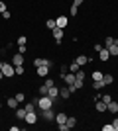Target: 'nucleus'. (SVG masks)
Masks as SVG:
<instances>
[{"label":"nucleus","mask_w":118,"mask_h":131,"mask_svg":"<svg viewBox=\"0 0 118 131\" xmlns=\"http://www.w3.org/2000/svg\"><path fill=\"white\" fill-rule=\"evenodd\" d=\"M0 106H2V102H0Z\"/></svg>","instance_id":"de8ad7c7"},{"label":"nucleus","mask_w":118,"mask_h":131,"mask_svg":"<svg viewBox=\"0 0 118 131\" xmlns=\"http://www.w3.org/2000/svg\"><path fill=\"white\" fill-rule=\"evenodd\" d=\"M2 72H4V77H6V78L14 77V74H16V71H14V65H10V63H4V65H2Z\"/></svg>","instance_id":"f03ea898"},{"label":"nucleus","mask_w":118,"mask_h":131,"mask_svg":"<svg viewBox=\"0 0 118 131\" xmlns=\"http://www.w3.org/2000/svg\"><path fill=\"white\" fill-rule=\"evenodd\" d=\"M112 129L118 131V117H114V121H112Z\"/></svg>","instance_id":"a19ab883"},{"label":"nucleus","mask_w":118,"mask_h":131,"mask_svg":"<svg viewBox=\"0 0 118 131\" xmlns=\"http://www.w3.org/2000/svg\"><path fill=\"white\" fill-rule=\"evenodd\" d=\"M51 31H53V37H55V41H57V43H61V39H63V29H61V27H53Z\"/></svg>","instance_id":"1a4fd4ad"},{"label":"nucleus","mask_w":118,"mask_h":131,"mask_svg":"<svg viewBox=\"0 0 118 131\" xmlns=\"http://www.w3.org/2000/svg\"><path fill=\"white\" fill-rule=\"evenodd\" d=\"M2 65H4V63H2V61H0V71H2Z\"/></svg>","instance_id":"49530a36"},{"label":"nucleus","mask_w":118,"mask_h":131,"mask_svg":"<svg viewBox=\"0 0 118 131\" xmlns=\"http://www.w3.org/2000/svg\"><path fill=\"white\" fill-rule=\"evenodd\" d=\"M106 112H110V114H118V102H108L106 104Z\"/></svg>","instance_id":"9b49d317"},{"label":"nucleus","mask_w":118,"mask_h":131,"mask_svg":"<svg viewBox=\"0 0 118 131\" xmlns=\"http://www.w3.org/2000/svg\"><path fill=\"white\" fill-rule=\"evenodd\" d=\"M47 96H49V98L55 102V100L59 98V88H57V86H51L49 90H47Z\"/></svg>","instance_id":"6e6552de"},{"label":"nucleus","mask_w":118,"mask_h":131,"mask_svg":"<svg viewBox=\"0 0 118 131\" xmlns=\"http://www.w3.org/2000/svg\"><path fill=\"white\" fill-rule=\"evenodd\" d=\"M71 127L67 125V123H59V131H69Z\"/></svg>","instance_id":"e433bc0d"},{"label":"nucleus","mask_w":118,"mask_h":131,"mask_svg":"<svg viewBox=\"0 0 118 131\" xmlns=\"http://www.w3.org/2000/svg\"><path fill=\"white\" fill-rule=\"evenodd\" d=\"M26 51H28V47H26V45H18V53H26Z\"/></svg>","instance_id":"4c0bfd02"},{"label":"nucleus","mask_w":118,"mask_h":131,"mask_svg":"<svg viewBox=\"0 0 118 131\" xmlns=\"http://www.w3.org/2000/svg\"><path fill=\"white\" fill-rule=\"evenodd\" d=\"M102 47H104V45H101V43H96V45H95V47H93V49H95V51H96V53H98V51H101V49H102Z\"/></svg>","instance_id":"37998d69"},{"label":"nucleus","mask_w":118,"mask_h":131,"mask_svg":"<svg viewBox=\"0 0 118 131\" xmlns=\"http://www.w3.org/2000/svg\"><path fill=\"white\" fill-rule=\"evenodd\" d=\"M2 78H6V77H4V72H2V71H0V80H2Z\"/></svg>","instance_id":"a18cd8bd"},{"label":"nucleus","mask_w":118,"mask_h":131,"mask_svg":"<svg viewBox=\"0 0 118 131\" xmlns=\"http://www.w3.org/2000/svg\"><path fill=\"white\" fill-rule=\"evenodd\" d=\"M6 104L10 106V108H12V110H16V108H18V104H20V102H18V100H16V98H8V102H6Z\"/></svg>","instance_id":"412c9836"},{"label":"nucleus","mask_w":118,"mask_h":131,"mask_svg":"<svg viewBox=\"0 0 118 131\" xmlns=\"http://www.w3.org/2000/svg\"><path fill=\"white\" fill-rule=\"evenodd\" d=\"M110 59V53H108L106 47H102L101 51H98V61H102V63H106V61Z\"/></svg>","instance_id":"423d86ee"},{"label":"nucleus","mask_w":118,"mask_h":131,"mask_svg":"<svg viewBox=\"0 0 118 131\" xmlns=\"http://www.w3.org/2000/svg\"><path fill=\"white\" fill-rule=\"evenodd\" d=\"M118 39H114V37H106L104 39V47H108V45H112V43H116Z\"/></svg>","instance_id":"cd10ccee"},{"label":"nucleus","mask_w":118,"mask_h":131,"mask_svg":"<svg viewBox=\"0 0 118 131\" xmlns=\"http://www.w3.org/2000/svg\"><path fill=\"white\" fill-rule=\"evenodd\" d=\"M102 77H104V74H102L101 71H95L93 74H90V78H93V80H102Z\"/></svg>","instance_id":"4be33fe9"},{"label":"nucleus","mask_w":118,"mask_h":131,"mask_svg":"<svg viewBox=\"0 0 118 131\" xmlns=\"http://www.w3.org/2000/svg\"><path fill=\"white\" fill-rule=\"evenodd\" d=\"M45 26L49 27V29H53V27H57V24H55V20H47V22H45Z\"/></svg>","instance_id":"7c9ffc66"},{"label":"nucleus","mask_w":118,"mask_h":131,"mask_svg":"<svg viewBox=\"0 0 118 131\" xmlns=\"http://www.w3.org/2000/svg\"><path fill=\"white\" fill-rule=\"evenodd\" d=\"M14 98H16V100H18V102H24V100H26V96H24V94H22V92H18V94H16V96H14Z\"/></svg>","instance_id":"f704fd0d"},{"label":"nucleus","mask_w":118,"mask_h":131,"mask_svg":"<svg viewBox=\"0 0 118 131\" xmlns=\"http://www.w3.org/2000/svg\"><path fill=\"white\" fill-rule=\"evenodd\" d=\"M12 65H14V67L24 65V55H22V53H16L14 57H12Z\"/></svg>","instance_id":"9d476101"},{"label":"nucleus","mask_w":118,"mask_h":131,"mask_svg":"<svg viewBox=\"0 0 118 131\" xmlns=\"http://www.w3.org/2000/svg\"><path fill=\"white\" fill-rule=\"evenodd\" d=\"M83 82H85V80H79V78H75L73 86H75V88H77V90H79V88H83Z\"/></svg>","instance_id":"2f4dec72"},{"label":"nucleus","mask_w":118,"mask_h":131,"mask_svg":"<svg viewBox=\"0 0 118 131\" xmlns=\"http://www.w3.org/2000/svg\"><path fill=\"white\" fill-rule=\"evenodd\" d=\"M63 80L67 82V84H73V82H75V72H67V74L63 77Z\"/></svg>","instance_id":"a211bd4d"},{"label":"nucleus","mask_w":118,"mask_h":131,"mask_svg":"<svg viewBox=\"0 0 118 131\" xmlns=\"http://www.w3.org/2000/svg\"><path fill=\"white\" fill-rule=\"evenodd\" d=\"M83 2H85V0H75L73 4H75V6H79V4H83Z\"/></svg>","instance_id":"c03bdc74"},{"label":"nucleus","mask_w":118,"mask_h":131,"mask_svg":"<svg viewBox=\"0 0 118 131\" xmlns=\"http://www.w3.org/2000/svg\"><path fill=\"white\" fill-rule=\"evenodd\" d=\"M79 69H81V67H79L77 63H75V61H73V63H71V67H69V71H71V72H77Z\"/></svg>","instance_id":"c756f323"},{"label":"nucleus","mask_w":118,"mask_h":131,"mask_svg":"<svg viewBox=\"0 0 118 131\" xmlns=\"http://www.w3.org/2000/svg\"><path fill=\"white\" fill-rule=\"evenodd\" d=\"M39 114H41V117H43V119H47V121L55 119V112H53L51 108H47V110H39Z\"/></svg>","instance_id":"7ed1b4c3"},{"label":"nucleus","mask_w":118,"mask_h":131,"mask_svg":"<svg viewBox=\"0 0 118 131\" xmlns=\"http://www.w3.org/2000/svg\"><path fill=\"white\" fill-rule=\"evenodd\" d=\"M16 117L18 119H24L26 117V108H16Z\"/></svg>","instance_id":"6ab92c4d"},{"label":"nucleus","mask_w":118,"mask_h":131,"mask_svg":"<svg viewBox=\"0 0 118 131\" xmlns=\"http://www.w3.org/2000/svg\"><path fill=\"white\" fill-rule=\"evenodd\" d=\"M55 24H57V27H67V24H69V20H67V16H57L55 18Z\"/></svg>","instance_id":"0eeeda50"},{"label":"nucleus","mask_w":118,"mask_h":131,"mask_svg":"<svg viewBox=\"0 0 118 131\" xmlns=\"http://www.w3.org/2000/svg\"><path fill=\"white\" fill-rule=\"evenodd\" d=\"M77 12H79V6H71V16H77Z\"/></svg>","instance_id":"58836bf2"},{"label":"nucleus","mask_w":118,"mask_h":131,"mask_svg":"<svg viewBox=\"0 0 118 131\" xmlns=\"http://www.w3.org/2000/svg\"><path fill=\"white\" fill-rule=\"evenodd\" d=\"M65 123H67V125L73 129V127L77 125V119H75V117H69V115H67V121H65Z\"/></svg>","instance_id":"b1692460"},{"label":"nucleus","mask_w":118,"mask_h":131,"mask_svg":"<svg viewBox=\"0 0 118 131\" xmlns=\"http://www.w3.org/2000/svg\"><path fill=\"white\" fill-rule=\"evenodd\" d=\"M2 18H4V20H10V18H12L10 10H4V12H2Z\"/></svg>","instance_id":"c9c22d12"},{"label":"nucleus","mask_w":118,"mask_h":131,"mask_svg":"<svg viewBox=\"0 0 118 131\" xmlns=\"http://www.w3.org/2000/svg\"><path fill=\"white\" fill-rule=\"evenodd\" d=\"M35 71H38V77H41V78H45L47 77V74H49V67H38V69H35Z\"/></svg>","instance_id":"f8f14e48"},{"label":"nucleus","mask_w":118,"mask_h":131,"mask_svg":"<svg viewBox=\"0 0 118 131\" xmlns=\"http://www.w3.org/2000/svg\"><path fill=\"white\" fill-rule=\"evenodd\" d=\"M75 63H77L79 67H85L87 63H89V57H87V55H79L77 59H75Z\"/></svg>","instance_id":"ddd939ff"},{"label":"nucleus","mask_w":118,"mask_h":131,"mask_svg":"<svg viewBox=\"0 0 118 131\" xmlns=\"http://www.w3.org/2000/svg\"><path fill=\"white\" fill-rule=\"evenodd\" d=\"M24 119H26L28 125H34L35 121H38V114H35V110H34V112H26V117H24Z\"/></svg>","instance_id":"20e7f679"},{"label":"nucleus","mask_w":118,"mask_h":131,"mask_svg":"<svg viewBox=\"0 0 118 131\" xmlns=\"http://www.w3.org/2000/svg\"><path fill=\"white\" fill-rule=\"evenodd\" d=\"M45 86H47V88L55 86V82H53V78H45Z\"/></svg>","instance_id":"72a5a7b5"},{"label":"nucleus","mask_w":118,"mask_h":131,"mask_svg":"<svg viewBox=\"0 0 118 131\" xmlns=\"http://www.w3.org/2000/svg\"><path fill=\"white\" fill-rule=\"evenodd\" d=\"M14 71H16V74H24V65H18V67H14Z\"/></svg>","instance_id":"473e14b6"},{"label":"nucleus","mask_w":118,"mask_h":131,"mask_svg":"<svg viewBox=\"0 0 118 131\" xmlns=\"http://www.w3.org/2000/svg\"><path fill=\"white\" fill-rule=\"evenodd\" d=\"M93 88H95V90H101V88H104V82L102 80H93Z\"/></svg>","instance_id":"5701e85b"},{"label":"nucleus","mask_w":118,"mask_h":131,"mask_svg":"<svg viewBox=\"0 0 118 131\" xmlns=\"http://www.w3.org/2000/svg\"><path fill=\"white\" fill-rule=\"evenodd\" d=\"M101 100L104 102V104H108V102H112V96H110V94H102V96H101Z\"/></svg>","instance_id":"a878e982"},{"label":"nucleus","mask_w":118,"mask_h":131,"mask_svg":"<svg viewBox=\"0 0 118 131\" xmlns=\"http://www.w3.org/2000/svg\"><path fill=\"white\" fill-rule=\"evenodd\" d=\"M4 10H8V8H6V4H4V2H2V0H0V14H2V12H4Z\"/></svg>","instance_id":"79ce46f5"},{"label":"nucleus","mask_w":118,"mask_h":131,"mask_svg":"<svg viewBox=\"0 0 118 131\" xmlns=\"http://www.w3.org/2000/svg\"><path fill=\"white\" fill-rule=\"evenodd\" d=\"M35 108H39V110L53 108V100H51L49 96H39V98H38V104H35Z\"/></svg>","instance_id":"f257e3e1"},{"label":"nucleus","mask_w":118,"mask_h":131,"mask_svg":"<svg viewBox=\"0 0 118 131\" xmlns=\"http://www.w3.org/2000/svg\"><path fill=\"white\" fill-rule=\"evenodd\" d=\"M102 131H114V129H112V123H106V125H102Z\"/></svg>","instance_id":"ea45409f"},{"label":"nucleus","mask_w":118,"mask_h":131,"mask_svg":"<svg viewBox=\"0 0 118 131\" xmlns=\"http://www.w3.org/2000/svg\"><path fill=\"white\" fill-rule=\"evenodd\" d=\"M69 96H71V92H69V88H67V86H65V88H59V98L67 100Z\"/></svg>","instance_id":"2eb2a0df"},{"label":"nucleus","mask_w":118,"mask_h":131,"mask_svg":"<svg viewBox=\"0 0 118 131\" xmlns=\"http://www.w3.org/2000/svg\"><path fill=\"white\" fill-rule=\"evenodd\" d=\"M75 78H79V80H85V71H81V69H79V71L75 72Z\"/></svg>","instance_id":"c85d7f7f"},{"label":"nucleus","mask_w":118,"mask_h":131,"mask_svg":"<svg viewBox=\"0 0 118 131\" xmlns=\"http://www.w3.org/2000/svg\"><path fill=\"white\" fill-rule=\"evenodd\" d=\"M18 45H28V37H26V35H20V37H18Z\"/></svg>","instance_id":"bb28decb"},{"label":"nucleus","mask_w":118,"mask_h":131,"mask_svg":"<svg viewBox=\"0 0 118 131\" xmlns=\"http://www.w3.org/2000/svg\"><path fill=\"white\" fill-rule=\"evenodd\" d=\"M95 108H96V112H101V114H102V112H106V104H104L102 100H96V106H95Z\"/></svg>","instance_id":"f3484780"},{"label":"nucleus","mask_w":118,"mask_h":131,"mask_svg":"<svg viewBox=\"0 0 118 131\" xmlns=\"http://www.w3.org/2000/svg\"><path fill=\"white\" fill-rule=\"evenodd\" d=\"M102 82H104V86H106V84H112L114 77H112V74H104V77H102Z\"/></svg>","instance_id":"aec40b11"},{"label":"nucleus","mask_w":118,"mask_h":131,"mask_svg":"<svg viewBox=\"0 0 118 131\" xmlns=\"http://www.w3.org/2000/svg\"><path fill=\"white\" fill-rule=\"evenodd\" d=\"M51 67V65H53V63H51V61L49 59H39V57H38V59H34V67H35V69H38V67Z\"/></svg>","instance_id":"39448f33"},{"label":"nucleus","mask_w":118,"mask_h":131,"mask_svg":"<svg viewBox=\"0 0 118 131\" xmlns=\"http://www.w3.org/2000/svg\"><path fill=\"white\" fill-rule=\"evenodd\" d=\"M47 90H49V88L45 86V84H41V86H39V90H38V92H39V96H47Z\"/></svg>","instance_id":"393cba45"},{"label":"nucleus","mask_w":118,"mask_h":131,"mask_svg":"<svg viewBox=\"0 0 118 131\" xmlns=\"http://www.w3.org/2000/svg\"><path fill=\"white\" fill-rule=\"evenodd\" d=\"M106 49H108V53H110V57H116V55H118V41L112 43V45H108Z\"/></svg>","instance_id":"4468645a"},{"label":"nucleus","mask_w":118,"mask_h":131,"mask_svg":"<svg viewBox=\"0 0 118 131\" xmlns=\"http://www.w3.org/2000/svg\"><path fill=\"white\" fill-rule=\"evenodd\" d=\"M55 121H57V125H59V123H65V121H67V115L63 114V112H59V114H55Z\"/></svg>","instance_id":"dca6fc26"}]
</instances>
